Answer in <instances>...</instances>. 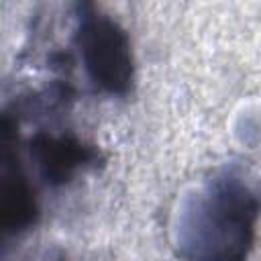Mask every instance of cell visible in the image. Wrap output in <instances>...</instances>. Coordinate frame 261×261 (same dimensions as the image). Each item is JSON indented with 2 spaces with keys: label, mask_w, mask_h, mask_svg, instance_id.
Wrapping results in <instances>:
<instances>
[{
  "label": "cell",
  "mask_w": 261,
  "mask_h": 261,
  "mask_svg": "<svg viewBox=\"0 0 261 261\" xmlns=\"http://www.w3.org/2000/svg\"><path fill=\"white\" fill-rule=\"evenodd\" d=\"M206 198L196 202L179 234L181 253L190 261H245L253 245L255 220L261 210L259 194L232 173L212 181Z\"/></svg>",
  "instance_id": "1"
},
{
  "label": "cell",
  "mask_w": 261,
  "mask_h": 261,
  "mask_svg": "<svg viewBox=\"0 0 261 261\" xmlns=\"http://www.w3.org/2000/svg\"><path fill=\"white\" fill-rule=\"evenodd\" d=\"M73 45L80 51L88 80L98 92L126 96L135 80L128 33L92 2H77Z\"/></svg>",
  "instance_id": "2"
},
{
  "label": "cell",
  "mask_w": 261,
  "mask_h": 261,
  "mask_svg": "<svg viewBox=\"0 0 261 261\" xmlns=\"http://www.w3.org/2000/svg\"><path fill=\"white\" fill-rule=\"evenodd\" d=\"M31 153L37 159L43 177L53 186L69 181L77 169L96 165L100 159L96 147L82 143L73 135L53 137L39 133L31 141Z\"/></svg>",
  "instance_id": "3"
},
{
  "label": "cell",
  "mask_w": 261,
  "mask_h": 261,
  "mask_svg": "<svg viewBox=\"0 0 261 261\" xmlns=\"http://www.w3.org/2000/svg\"><path fill=\"white\" fill-rule=\"evenodd\" d=\"M37 204L31 186L16 171L14 177H6L4 184V230H24L35 222Z\"/></svg>",
  "instance_id": "4"
}]
</instances>
